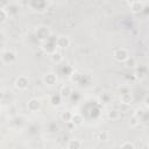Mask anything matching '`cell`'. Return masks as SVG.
Returning <instances> with one entry per match:
<instances>
[{
	"instance_id": "cell-1",
	"label": "cell",
	"mask_w": 149,
	"mask_h": 149,
	"mask_svg": "<svg viewBox=\"0 0 149 149\" xmlns=\"http://www.w3.org/2000/svg\"><path fill=\"white\" fill-rule=\"evenodd\" d=\"M113 56H114V58H115L118 62H120V63H125V62L129 58V52H128L127 49H125V48H120V49L115 50V52H114Z\"/></svg>"
},
{
	"instance_id": "cell-2",
	"label": "cell",
	"mask_w": 149,
	"mask_h": 149,
	"mask_svg": "<svg viewBox=\"0 0 149 149\" xmlns=\"http://www.w3.org/2000/svg\"><path fill=\"white\" fill-rule=\"evenodd\" d=\"M28 85H29V78L27 76H19L14 81V86L17 90H26Z\"/></svg>"
},
{
	"instance_id": "cell-3",
	"label": "cell",
	"mask_w": 149,
	"mask_h": 149,
	"mask_svg": "<svg viewBox=\"0 0 149 149\" xmlns=\"http://www.w3.org/2000/svg\"><path fill=\"white\" fill-rule=\"evenodd\" d=\"M1 59L5 64H12L13 62H15L16 59V55L15 52H13L12 50H6L2 52V56H1Z\"/></svg>"
},
{
	"instance_id": "cell-4",
	"label": "cell",
	"mask_w": 149,
	"mask_h": 149,
	"mask_svg": "<svg viewBox=\"0 0 149 149\" xmlns=\"http://www.w3.org/2000/svg\"><path fill=\"white\" fill-rule=\"evenodd\" d=\"M40 107H41V101H40L37 98H31V99L27 102V108H28V111H30V112H36V111L40 109Z\"/></svg>"
},
{
	"instance_id": "cell-5",
	"label": "cell",
	"mask_w": 149,
	"mask_h": 149,
	"mask_svg": "<svg viewBox=\"0 0 149 149\" xmlns=\"http://www.w3.org/2000/svg\"><path fill=\"white\" fill-rule=\"evenodd\" d=\"M56 45L61 49H65L70 45V38L65 35H61L57 37V41H56Z\"/></svg>"
},
{
	"instance_id": "cell-6",
	"label": "cell",
	"mask_w": 149,
	"mask_h": 149,
	"mask_svg": "<svg viewBox=\"0 0 149 149\" xmlns=\"http://www.w3.org/2000/svg\"><path fill=\"white\" fill-rule=\"evenodd\" d=\"M43 81L45 84H48V85H54L57 81V77L52 72H48V73H45L43 76Z\"/></svg>"
},
{
	"instance_id": "cell-7",
	"label": "cell",
	"mask_w": 149,
	"mask_h": 149,
	"mask_svg": "<svg viewBox=\"0 0 149 149\" xmlns=\"http://www.w3.org/2000/svg\"><path fill=\"white\" fill-rule=\"evenodd\" d=\"M129 6H130V10H132L133 13H140V12L143 9L144 3L141 2V1H132Z\"/></svg>"
},
{
	"instance_id": "cell-8",
	"label": "cell",
	"mask_w": 149,
	"mask_h": 149,
	"mask_svg": "<svg viewBox=\"0 0 149 149\" xmlns=\"http://www.w3.org/2000/svg\"><path fill=\"white\" fill-rule=\"evenodd\" d=\"M66 147H68V149H80V147H81V141L78 140V139L69 140Z\"/></svg>"
},
{
	"instance_id": "cell-9",
	"label": "cell",
	"mask_w": 149,
	"mask_h": 149,
	"mask_svg": "<svg viewBox=\"0 0 149 149\" xmlns=\"http://www.w3.org/2000/svg\"><path fill=\"white\" fill-rule=\"evenodd\" d=\"M70 94H71V87H70V85H64V86H62V88H61V91H59V95H61L62 98H68Z\"/></svg>"
},
{
	"instance_id": "cell-10",
	"label": "cell",
	"mask_w": 149,
	"mask_h": 149,
	"mask_svg": "<svg viewBox=\"0 0 149 149\" xmlns=\"http://www.w3.org/2000/svg\"><path fill=\"white\" fill-rule=\"evenodd\" d=\"M71 122H72L74 126H80V125L83 123V116H81V114H79V113H73L72 119H71Z\"/></svg>"
},
{
	"instance_id": "cell-11",
	"label": "cell",
	"mask_w": 149,
	"mask_h": 149,
	"mask_svg": "<svg viewBox=\"0 0 149 149\" xmlns=\"http://www.w3.org/2000/svg\"><path fill=\"white\" fill-rule=\"evenodd\" d=\"M51 61L54 62V63H56V64H58V63H61L62 61H63V55L59 52V51H55V52H52L51 54Z\"/></svg>"
},
{
	"instance_id": "cell-12",
	"label": "cell",
	"mask_w": 149,
	"mask_h": 149,
	"mask_svg": "<svg viewBox=\"0 0 149 149\" xmlns=\"http://www.w3.org/2000/svg\"><path fill=\"white\" fill-rule=\"evenodd\" d=\"M118 91L120 93V95H125V94H130V87L128 85H121L118 87Z\"/></svg>"
},
{
	"instance_id": "cell-13",
	"label": "cell",
	"mask_w": 149,
	"mask_h": 149,
	"mask_svg": "<svg viewBox=\"0 0 149 149\" xmlns=\"http://www.w3.org/2000/svg\"><path fill=\"white\" fill-rule=\"evenodd\" d=\"M72 115H73V113H71V112H69V111H65V112H63V113L61 114V119H62L63 121H65V122H71Z\"/></svg>"
},
{
	"instance_id": "cell-14",
	"label": "cell",
	"mask_w": 149,
	"mask_h": 149,
	"mask_svg": "<svg viewBox=\"0 0 149 149\" xmlns=\"http://www.w3.org/2000/svg\"><path fill=\"white\" fill-rule=\"evenodd\" d=\"M70 79H71L72 83H78L81 79V74L78 71H72L71 74H70Z\"/></svg>"
},
{
	"instance_id": "cell-15",
	"label": "cell",
	"mask_w": 149,
	"mask_h": 149,
	"mask_svg": "<svg viewBox=\"0 0 149 149\" xmlns=\"http://www.w3.org/2000/svg\"><path fill=\"white\" fill-rule=\"evenodd\" d=\"M36 33L40 35V37H41V38H44V37H47V38H48V37L50 36L49 30H48V29H45V28H43V27H42V28H38Z\"/></svg>"
},
{
	"instance_id": "cell-16",
	"label": "cell",
	"mask_w": 149,
	"mask_h": 149,
	"mask_svg": "<svg viewBox=\"0 0 149 149\" xmlns=\"http://www.w3.org/2000/svg\"><path fill=\"white\" fill-rule=\"evenodd\" d=\"M125 64L128 66V68H135L136 65H137V62H136V59L134 58V57H132V56H129V58L125 62Z\"/></svg>"
},
{
	"instance_id": "cell-17",
	"label": "cell",
	"mask_w": 149,
	"mask_h": 149,
	"mask_svg": "<svg viewBox=\"0 0 149 149\" xmlns=\"http://www.w3.org/2000/svg\"><path fill=\"white\" fill-rule=\"evenodd\" d=\"M61 100H62V97H61L59 94H57V95H52V97H51L50 102H51L52 106H59Z\"/></svg>"
},
{
	"instance_id": "cell-18",
	"label": "cell",
	"mask_w": 149,
	"mask_h": 149,
	"mask_svg": "<svg viewBox=\"0 0 149 149\" xmlns=\"http://www.w3.org/2000/svg\"><path fill=\"white\" fill-rule=\"evenodd\" d=\"M108 118L112 119V120H116V119L120 118V112L116 111V109H112V111L108 112Z\"/></svg>"
},
{
	"instance_id": "cell-19",
	"label": "cell",
	"mask_w": 149,
	"mask_h": 149,
	"mask_svg": "<svg viewBox=\"0 0 149 149\" xmlns=\"http://www.w3.org/2000/svg\"><path fill=\"white\" fill-rule=\"evenodd\" d=\"M8 15H9L8 10H6L5 8H0V20H1V22H5L8 19Z\"/></svg>"
},
{
	"instance_id": "cell-20",
	"label": "cell",
	"mask_w": 149,
	"mask_h": 149,
	"mask_svg": "<svg viewBox=\"0 0 149 149\" xmlns=\"http://www.w3.org/2000/svg\"><path fill=\"white\" fill-rule=\"evenodd\" d=\"M98 140H100V141H107L108 140V132L107 130H102V132L98 133Z\"/></svg>"
},
{
	"instance_id": "cell-21",
	"label": "cell",
	"mask_w": 149,
	"mask_h": 149,
	"mask_svg": "<svg viewBox=\"0 0 149 149\" xmlns=\"http://www.w3.org/2000/svg\"><path fill=\"white\" fill-rule=\"evenodd\" d=\"M120 149H135V147H134V144H133L132 142L125 141V142L120 146Z\"/></svg>"
},
{
	"instance_id": "cell-22",
	"label": "cell",
	"mask_w": 149,
	"mask_h": 149,
	"mask_svg": "<svg viewBox=\"0 0 149 149\" xmlns=\"http://www.w3.org/2000/svg\"><path fill=\"white\" fill-rule=\"evenodd\" d=\"M121 101L125 102V104H130V102H132V95H130V94L121 95Z\"/></svg>"
},
{
	"instance_id": "cell-23",
	"label": "cell",
	"mask_w": 149,
	"mask_h": 149,
	"mask_svg": "<svg viewBox=\"0 0 149 149\" xmlns=\"http://www.w3.org/2000/svg\"><path fill=\"white\" fill-rule=\"evenodd\" d=\"M139 115H140V116H142V115H143V109H142V108H137V109L135 111L134 116H136V118L139 119Z\"/></svg>"
},
{
	"instance_id": "cell-24",
	"label": "cell",
	"mask_w": 149,
	"mask_h": 149,
	"mask_svg": "<svg viewBox=\"0 0 149 149\" xmlns=\"http://www.w3.org/2000/svg\"><path fill=\"white\" fill-rule=\"evenodd\" d=\"M137 120H139V119H137L136 116H133V118H132V120H130V121H132V126H136V125L139 123V122H137Z\"/></svg>"
},
{
	"instance_id": "cell-25",
	"label": "cell",
	"mask_w": 149,
	"mask_h": 149,
	"mask_svg": "<svg viewBox=\"0 0 149 149\" xmlns=\"http://www.w3.org/2000/svg\"><path fill=\"white\" fill-rule=\"evenodd\" d=\"M144 102H146V106H147V107L149 108V95H147V98H146Z\"/></svg>"
}]
</instances>
